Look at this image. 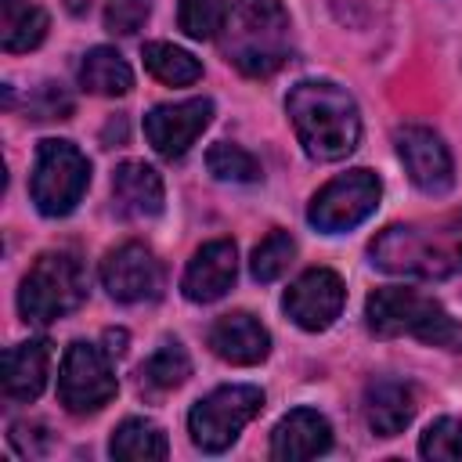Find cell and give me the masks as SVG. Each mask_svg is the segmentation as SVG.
<instances>
[{
    "label": "cell",
    "instance_id": "obj_1",
    "mask_svg": "<svg viewBox=\"0 0 462 462\" xmlns=\"http://www.w3.org/2000/svg\"><path fill=\"white\" fill-rule=\"evenodd\" d=\"M285 112L303 152L318 162L346 159L361 141V116L354 97L328 79H300L285 97Z\"/></svg>",
    "mask_w": 462,
    "mask_h": 462
},
{
    "label": "cell",
    "instance_id": "obj_2",
    "mask_svg": "<svg viewBox=\"0 0 462 462\" xmlns=\"http://www.w3.org/2000/svg\"><path fill=\"white\" fill-rule=\"evenodd\" d=\"M368 256L386 274L448 278L462 271V209L433 224H393L368 245Z\"/></svg>",
    "mask_w": 462,
    "mask_h": 462
},
{
    "label": "cell",
    "instance_id": "obj_3",
    "mask_svg": "<svg viewBox=\"0 0 462 462\" xmlns=\"http://www.w3.org/2000/svg\"><path fill=\"white\" fill-rule=\"evenodd\" d=\"M289 14L282 0H238L224 29V58L253 79L289 61Z\"/></svg>",
    "mask_w": 462,
    "mask_h": 462
},
{
    "label": "cell",
    "instance_id": "obj_4",
    "mask_svg": "<svg viewBox=\"0 0 462 462\" xmlns=\"http://www.w3.org/2000/svg\"><path fill=\"white\" fill-rule=\"evenodd\" d=\"M365 318L375 336H415L430 346H455L462 343L458 321L426 292L404 289V285H386L375 289L365 300Z\"/></svg>",
    "mask_w": 462,
    "mask_h": 462
},
{
    "label": "cell",
    "instance_id": "obj_5",
    "mask_svg": "<svg viewBox=\"0 0 462 462\" xmlns=\"http://www.w3.org/2000/svg\"><path fill=\"white\" fill-rule=\"evenodd\" d=\"M87 300V271L76 253L51 249L36 256L18 289V310L32 325H51Z\"/></svg>",
    "mask_w": 462,
    "mask_h": 462
},
{
    "label": "cell",
    "instance_id": "obj_6",
    "mask_svg": "<svg viewBox=\"0 0 462 462\" xmlns=\"http://www.w3.org/2000/svg\"><path fill=\"white\" fill-rule=\"evenodd\" d=\"M90 184V162L72 141L47 137L36 144V162H32V202L43 217H65L79 206L83 191Z\"/></svg>",
    "mask_w": 462,
    "mask_h": 462
},
{
    "label": "cell",
    "instance_id": "obj_7",
    "mask_svg": "<svg viewBox=\"0 0 462 462\" xmlns=\"http://www.w3.org/2000/svg\"><path fill=\"white\" fill-rule=\"evenodd\" d=\"M263 408V390L249 386V383H235V386H217L213 393H206L191 415H188V433L191 444L202 448L206 455H220L227 451L242 426H249Z\"/></svg>",
    "mask_w": 462,
    "mask_h": 462
},
{
    "label": "cell",
    "instance_id": "obj_8",
    "mask_svg": "<svg viewBox=\"0 0 462 462\" xmlns=\"http://www.w3.org/2000/svg\"><path fill=\"white\" fill-rule=\"evenodd\" d=\"M116 397V372L101 346L94 343H69L61 368H58V401L72 415L101 411Z\"/></svg>",
    "mask_w": 462,
    "mask_h": 462
},
{
    "label": "cell",
    "instance_id": "obj_9",
    "mask_svg": "<svg viewBox=\"0 0 462 462\" xmlns=\"http://www.w3.org/2000/svg\"><path fill=\"white\" fill-rule=\"evenodd\" d=\"M383 195V180L372 170H350L339 173L336 180H328L307 206V220L325 231V235H339L357 227L368 213H375Z\"/></svg>",
    "mask_w": 462,
    "mask_h": 462
},
{
    "label": "cell",
    "instance_id": "obj_10",
    "mask_svg": "<svg viewBox=\"0 0 462 462\" xmlns=\"http://www.w3.org/2000/svg\"><path fill=\"white\" fill-rule=\"evenodd\" d=\"M101 285L119 303H148L162 292V263L141 242H123L101 260Z\"/></svg>",
    "mask_w": 462,
    "mask_h": 462
},
{
    "label": "cell",
    "instance_id": "obj_11",
    "mask_svg": "<svg viewBox=\"0 0 462 462\" xmlns=\"http://www.w3.org/2000/svg\"><path fill=\"white\" fill-rule=\"evenodd\" d=\"M213 119V101L209 97H188V101H166L155 105L144 116V137L162 159H180L199 134Z\"/></svg>",
    "mask_w": 462,
    "mask_h": 462
},
{
    "label": "cell",
    "instance_id": "obj_12",
    "mask_svg": "<svg viewBox=\"0 0 462 462\" xmlns=\"http://www.w3.org/2000/svg\"><path fill=\"white\" fill-rule=\"evenodd\" d=\"M343 300H346V289H343V278L328 267H310L303 271L289 289H285V314L307 328V332H325L339 310H343Z\"/></svg>",
    "mask_w": 462,
    "mask_h": 462
},
{
    "label": "cell",
    "instance_id": "obj_13",
    "mask_svg": "<svg viewBox=\"0 0 462 462\" xmlns=\"http://www.w3.org/2000/svg\"><path fill=\"white\" fill-rule=\"evenodd\" d=\"M397 155L411 177V184L426 195H444L455 184V162L448 144L430 126H401L393 134Z\"/></svg>",
    "mask_w": 462,
    "mask_h": 462
},
{
    "label": "cell",
    "instance_id": "obj_14",
    "mask_svg": "<svg viewBox=\"0 0 462 462\" xmlns=\"http://www.w3.org/2000/svg\"><path fill=\"white\" fill-rule=\"evenodd\" d=\"M238 274V253H235V242L227 238H213L206 242L184 267V278H180V289L191 303H213L220 300L231 282Z\"/></svg>",
    "mask_w": 462,
    "mask_h": 462
},
{
    "label": "cell",
    "instance_id": "obj_15",
    "mask_svg": "<svg viewBox=\"0 0 462 462\" xmlns=\"http://www.w3.org/2000/svg\"><path fill=\"white\" fill-rule=\"evenodd\" d=\"M332 448V426L321 411L314 408H296L289 411L274 433H271V458L282 462H300V458H318Z\"/></svg>",
    "mask_w": 462,
    "mask_h": 462
},
{
    "label": "cell",
    "instance_id": "obj_16",
    "mask_svg": "<svg viewBox=\"0 0 462 462\" xmlns=\"http://www.w3.org/2000/svg\"><path fill=\"white\" fill-rule=\"evenodd\" d=\"M209 346L217 357H224L231 365H260L271 354V336L253 314L235 310V314H224L213 321Z\"/></svg>",
    "mask_w": 462,
    "mask_h": 462
},
{
    "label": "cell",
    "instance_id": "obj_17",
    "mask_svg": "<svg viewBox=\"0 0 462 462\" xmlns=\"http://www.w3.org/2000/svg\"><path fill=\"white\" fill-rule=\"evenodd\" d=\"M112 202L123 217H159L162 213V177L148 162H119L112 173Z\"/></svg>",
    "mask_w": 462,
    "mask_h": 462
},
{
    "label": "cell",
    "instance_id": "obj_18",
    "mask_svg": "<svg viewBox=\"0 0 462 462\" xmlns=\"http://www.w3.org/2000/svg\"><path fill=\"white\" fill-rule=\"evenodd\" d=\"M415 419V390L401 379H372L365 386V422L375 437H397Z\"/></svg>",
    "mask_w": 462,
    "mask_h": 462
},
{
    "label": "cell",
    "instance_id": "obj_19",
    "mask_svg": "<svg viewBox=\"0 0 462 462\" xmlns=\"http://www.w3.org/2000/svg\"><path fill=\"white\" fill-rule=\"evenodd\" d=\"M51 368V343L43 336L4 350V393L11 401H36Z\"/></svg>",
    "mask_w": 462,
    "mask_h": 462
},
{
    "label": "cell",
    "instance_id": "obj_20",
    "mask_svg": "<svg viewBox=\"0 0 462 462\" xmlns=\"http://www.w3.org/2000/svg\"><path fill=\"white\" fill-rule=\"evenodd\" d=\"M47 36V11L36 0H0V47L22 54L40 47Z\"/></svg>",
    "mask_w": 462,
    "mask_h": 462
},
{
    "label": "cell",
    "instance_id": "obj_21",
    "mask_svg": "<svg viewBox=\"0 0 462 462\" xmlns=\"http://www.w3.org/2000/svg\"><path fill=\"white\" fill-rule=\"evenodd\" d=\"M79 83L83 90L90 94H101V97H119L134 87V72L130 65L123 61L119 51L112 47H94L83 54V65H79Z\"/></svg>",
    "mask_w": 462,
    "mask_h": 462
},
{
    "label": "cell",
    "instance_id": "obj_22",
    "mask_svg": "<svg viewBox=\"0 0 462 462\" xmlns=\"http://www.w3.org/2000/svg\"><path fill=\"white\" fill-rule=\"evenodd\" d=\"M108 451L112 458H166L170 455V444H166V433L148 422V419H123L108 440Z\"/></svg>",
    "mask_w": 462,
    "mask_h": 462
},
{
    "label": "cell",
    "instance_id": "obj_23",
    "mask_svg": "<svg viewBox=\"0 0 462 462\" xmlns=\"http://www.w3.org/2000/svg\"><path fill=\"white\" fill-rule=\"evenodd\" d=\"M141 58H144V69H148L159 83H166V87H188V83L202 79V65H199V58L188 54L184 47L152 40V43H144Z\"/></svg>",
    "mask_w": 462,
    "mask_h": 462
},
{
    "label": "cell",
    "instance_id": "obj_24",
    "mask_svg": "<svg viewBox=\"0 0 462 462\" xmlns=\"http://www.w3.org/2000/svg\"><path fill=\"white\" fill-rule=\"evenodd\" d=\"M188 375H191V357L177 339H166L141 365V386H152V390H177Z\"/></svg>",
    "mask_w": 462,
    "mask_h": 462
},
{
    "label": "cell",
    "instance_id": "obj_25",
    "mask_svg": "<svg viewBox=\"0 0 462 462\" xmlns=\"http://www.w3.org/2000/svg\"><path fill=\"white\" fill-rule=\"evenodd\" d=\"M231 0H180L177 4V25L191 40H217L227 29Z\"/></svg>",
    "mask_w": 462,
    "mask_h": 462
},
{
    "label": "cell",
    "instance_id": "obj_26",
    "mask_svg": "<svg viewBox=\"0 0 462 462\" xmlns=\"http://www.w3.org/2000/svg\"><path fill=\"white\" fill-rule=\"evenodd\" d=\"M206 170L217 180H231V184H253V180H260V162L245 148L227 144V141H217L206 152Z\"/></svg>",
    "mask_w": 462,
    "mask_h": 462
},
{
    "label": "cell",
    "instance_id": "obj_27",
    "mask_svg": "<svg viewBox=\"0 0 462 462\" xmlns=\"http://www.w3.org/2000/svg\"><path fill=\"white\" fill-rule=\"evenodd\" d=\"M296 256V242L289 231H271L256 249H253V260H249V271L256 282H274L285 274V267L292 263Z\"/></svg>",
    "mask_w": 462,
    "mask_h": 462
},
{
    "label": "cell",
    "instance_id": "obj_28",
    "mask_svg": "<svg viewBox=\"0 0 462 462\" xmlns=\"http://www.w3.org/2000/svg\"><path fill=\"white\" fill-rule=\"evenodd\" d=\"M422 458L433 462H462V419H437L426 426L419 440Z\"/></svg>",
    "mask_w": 462,
    "mask_h": 462
},
{
    "label": "cell",
    "instance_id": "obj_29",
    "mask_svg": "<svg viewBox=\"0 0 462 462\" xmlns=\"http://www.w3.org/2000/svg\"><path fill=\"white\" fill-rule=\"evenodd\" d=\"M152 14V0H108L105 7V25L116 36H134Z\"/></svg>",
    "mask_w": 462,
    "mask_h": 462
},
{
    "label": "cell",
    "instance_id": "obj_30",
    "mask_svg": "<svg viewBox=\"0 0 462 462\" xmlns=\"http://www.w3.org/2000/svg\"><path fill=\"white\" fill-rule=\"evenodd\" d=\"M29 112H32V119H69L72 101H69L54 83H43L40 94L29 101Z\"/></svg>",
    "mask_w": 462,
    "mask_h": 462
},
{
    "label": "cell",
    "instance_id": "obj_31",
    "mask_svg": "<svg viewBox=\"0 0 462 462\" xmlns=\"http://www.w3.org/2000/svg\"><path fill=\"white\" fill-rule=\"evenodd\" d=\"M11 444L18 448V455L36 458V455H43V451H47L51 437H47V430H43V426H36V422H14V426H11Z\"/></svg>",
    "mask_w": 462,
    "mask_h": 462
},
{
    "label": "cell",
    "instance_id": "obj_32",
    "mask_svg": "<svg viewBox=\"0 0 462 462\" xmlns=\"http://www.w3.org/2000/svg\"><path fill=\"white\" fill-rule=\"evenodd\" d=\"M69 7H72V11H76V14H79V11H83V7H87V4H83V0H69Z\"/></svg>",
    "mask_w": 462,
    "mask_h": 462
}]
</instances>
